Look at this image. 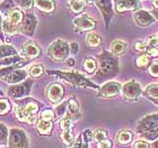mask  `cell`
<instances>
[{
    "label": "cell",
    "instance_id": "ba28073f",
    "mask_svg": "<svg viewBox=\"0 0 158 148\" xmlns=\"http://www.w3.org/2000/svg\"><path fill=\"white\" fill-rule=\"evenodd\" d=\"M34 81L32 79H28L24 83L19 84V85H13L8 89V95L12 97L15 100H22L27 96H29L31 88L33 86Z\"/></svg>",
    "mask_w": 158,
    "mask_h": 148
},
{
    "label": "cell",
    "instance_id": "9f6ffc18",
    "mask_svg": "<svg viewBox=\"0 0 158 148\" xmlns=\"http://www.w3.org/2000/svg\"><path fill=\"white\" fill-rule=\"evenodd\" d=\"M114 1H115V4L117 5V4H118V3H121V2H123V0H114Z\"/></svg>",
    "mask_w": 158,
    "mask_h": 148
},
{
    "label": "cell",
    "instance_id": "ffe728a7",
    "mask_svg": "<svg viewBox=\"0 0 158 148\" xmlns=\"http://www.w3.org/2000/svg\"><path fill=\"white\" fill-rule=\"evenodd\" d=\"M36 127L40 134L49 135L52 130V121H46L40 117L36 121Z\"/></svg>",
    "mask_w": 158,
    "mask_h": 148
},
{
    "label": "cell",
    "instance_id": "cb8c5ba5",
    "mask_svg": "<svg viewBox=\"0 0 158 148\" xmlns=\"http://www.w3.org/2000/svg\"><path fill=\"white\" fill-rule=\"evenodd\" d=\"M126 48H127V43L125 42L116 39V41H114L112 43L111 51L113 54H115L116 56H118L123 54V52L126 51Z\"/></svg>",
    "mask_w": 158,
    "mask_h": 148
},
{
    "label": "cell",
    "instance_id": "7c38bea8",
    "mask_svg": "<svg viewBox=\"0 0 158 148\" xmlns=\"http://www.w3.org/2000/svg\"><path fill=\"white\" fill-rule=\"evenodd\" d=\"M123 85L118 82L111 81L108 82L99 89L98 96L103 97V98H111L118 95V93L122 91Z\"/></svg>",
    "mask_w": 158,
    "mask_h": 148
},
{
    "label": "cell",
    "instance_id": "44dd1931",
    "mask_svg": "<svg viewBox=\"0 0 158 148\" xmlns=\"http://www.w3.org/2000/svg\"><path fill=\"white\" fill-rule=\"evenodd\" d=\"M36 7L46 13H52L56 8V3L53 0H34Z\"/></svg>",
    "mask_w": 158,
    "mask_h": 148
},
{
    "label": "cell",
    "instance_id": "9a60e30c",
    "mask_svg": "<svg viewBox=\"0 0 158 148\" xmlns=\"http://www.w3.org/2000/svg\"><path fill=\"white\" fill-rule=\"evenodd\" d=\"M41 53L42 49L40 48V47L36 43L32 41L25 43L24 46L22 47V56L27 60L38 57L39 56H41Z\"/></svg>",
    "mask_w": 158,
    "mask_h": 148
},
{
    "label": "cell",
    "instance_id": "816d5d0a",
    "mask_svg": "<svg viewBox=\"0 0 158 148\" xmlns=\"http://www.w3.org/2000/svg\"><path fill=\"white\" fill-rule=\"evenodd\" d=\"M152 14H153V16H154L156 19H158V9H154V10H153Z\"/></svg>",
    "mask_w": 158,
    "mask_h": 148
},
{
    "label": "cell",
    "instance_id": "6f0895ef",
    "mask_svg": "<svg viewBox=\"0 0 158 148\" xmlns=\"http://www.w3.org/2000/svg\"><path fill=\"white\" fill-rule=\"evenodd\" d=\"M67 1H68L69 3H70V4H71V3H73V2H75V1H78V0H67Z\"/></svg>",
    "mask_w": 158,
    "mask_h": 148
},
{
    "label": "cell",
    "instance_id": "11a10c76",
    "mask_svg": "<svg viewBox=\"0 0 158 148\" xmlns=\"http://www.w3.org/2000/svg\"><path fill=\"white\" fill-rule=\"evenodd\" d=\"M150 100L154 104H156V105H158V99H150Z\"/></svg>",
    "mask_w": 158,
    "mask_h": 148
},
{
    "label": "cell",
    "instance_id": "f6af8a7d",
    "mask_svg": "<svg viewBox=\"0 0 158 148\" xmlns=\"http://www.w3.org/2000/svg\"><path fill=\"white\" fill-rule=\"evenodd\" d=\"M112 146H113L112 141L108 140V139L104 140V141H102V142L98 143V144H97V148H112Z\"/></svg>",
    "mask_w": 158,
    "mask_h": 148
},
{
    "label": "cell",
    "instance_id": "e0dca14e",
    "mask_svg": "<svg viewBox=\"0 0 158 148\" xmlns=\"http://www.w3.org/2000/svg\"><path fill=\"white\" fill-rule=\"evenodd\" d=\"M80 111H79V104L75 98H70L67 100V112L65 116L72 122L80 118Z\"/></svg>",
    "mask_w": 158,
    "mask_h": 148
},
{
    "label": "cell",
    "instance_id": "5bb4252c",
    "mask_svg": "<svg viewBox=\"0 0 158 148\" xmlns=\"http://www.w3.org/2000/svg\"><path fill=\"white\" fill-rule=\"evenodd\" d=\"M47 98L52 104L60 103L63 98V88L57 83H52L47 89Z\"/></svg>",
    "mask_w": 158,
    "mask_h": 148
},
{
    "label": "cell",
    "instance_id": "680465c9",
    "mask_svg": "<svg viewBox=\"0 0 158 148\" xmlns=\"http://www.w3.org/2000/svg\"><path fill=\"white\" fill-rule=\"evenodd\" d=\"M157 37H158V35H157Z\"/></svg>",
    "mask_w": 158,
    "mask_h": 148
},
{
    "label": "cell",
    "instance_id": "db71d44e",
    "mask_svg": "<svg viewBox=\"0 0 158 148\" xmlns=\"http://www.w3.org/2000/svg\"><path fill=\"white\" fill-rule=\"evenodd\" d=\"M152 4L158 9V0H152Z\"/></svg>",
    "mask_w": 158,
    "mask_h": 148
},
{
    "label": "cell",
    "instance_id": "7a4b0ae2",
    "mask_svg": "<svg viewBox=\"0 0 158 148\" xmlns=\"http://www.w3.org/2000/svg\"><path fill=\"white\" fill-rule=\"evenodd\" d=\"M135 131L147 141H156L158 138V113H151L137 121Z\"/></svg>",
    "mask_w": 158,
    "mask_h": 148
},
{
    "label": "cell",
    "instance_id": "f1b7e54d",
    "mask_svg": "<svg viewBox=\"0 0 158 148\" xmlns=\"http://www.w3.org/2000/svg\"><path fill=\"white\" fill-rule=\"evenodd\" d=\"M92 139L98 144V143L108 139V132L103 128H98L92 132Z\"/></svg>",
    "mask_w": 158,
    "mask_h": 148
},
{
    "label": "cell",
    "instance_id": "277c9868",
    "mask_svg": "<svg viewBox=\"0 0 158 148\" xmlns=\"http://www.w3.org/2000/svg\"><path fill=\"white\" fill-rule=\"evenodd\" d=\"M51 75H54L60 79H63L69 83H71L72 85L77 86V87H82V88H92L98 90L99 87L95 85L93 82L88 80L86 77H84L81 73L78 71H58V70H51L47 71Z\"/></svg>",
    "mask_w": 158,
    "mask_h": 148
},
{
    "label": "cell",
    "instance_id": "60d3db41",
    "mask_svg": "<svg viewBox=\"0 0 158 148\" xmlns=\"http://www.w3.org/2000/svg\"><path fill=\"white\" fill-rule=\"evenodd\" d=\"M148 73L153 77H158V61L152 63L151 65L148 67Z\"/></svg>",
    "mask_w": 158,
    "mask_h": 148
},
{
    "label": "cell",
    "instance_id": "8d00e7d4",
    "mask_svg": "<svg viewBox=\"0 0 158 148\" xmlns=\"http://www.w3.org/2000/svg\"><path fill=\"white\" fill-rule=\"evenodd\" d=\"M149 64V57L147 54H142L136 59V66L139 68H144Z\"/></svg>",
    "mask_w": 158,
    "mask_h": 148
},
{
    "label": "cell",
    "instance_id": "4316f807",
    "mask_svg": "<svg viewBox=\"0 0 158 148\" xmlns=\"http://www.w3.org/2000/svg\"><path fill=\"white\" fill-rule=\"evenodd\" d=\"M82 65H83L84 70H85L89 74L94 73L98 69V67H97V61L94 58H92V57L86 58L85 60L83 61Z\"/></svg>",
    "mask_w": 158,
    "mask_h": 148
},
{
    "label": "cell",
    "instance_id": "ab89813d",
    "mask_svg": "<svg viewBox=\"0 0 158 148\" xmlns=\"http://www.w3.org/2000/svg\"><path fill=\"white\" fill-rule=\"evenodd\" d=\"M10 111V104L6 100L0 101V115H5Z\"/></svg>",
    "mask_w": 158,
    "mask_h": 148
},
{
    "label": "cell",
    "instance_id": "4dcf8cb0",
    "mask_svg": "<svg viewBox=\"0 0 158 148\" xmlns=\"http://www.w3.org/2000/svg\"><path fill=\"white\" fill-rule=\"evenodd\" d=\"M144 94L149 99H158V84H149L144 90Z\"/></svg>",
    "mask_w": 158,
    "mask_h": 148
},
{
    "label": "cell",
    "instance_id": "83f0119b",
    "mask_svg": "<svg viewBox=\"0 0 158 148\" xmlns=\"http://www.w3.org/2000/svg\"><path fill=\"white\" fill-rule=\"evenodd\" d=\"M117 140L121 144H128L132 140V133L130 130H121L117 135Z\"/></svg>",
    "mask_w": 158,
    "mask_h": 148
},
{
    "label": "cell",
    "instance_id": "3957f363",
    "mask_svg": "<svg viewBox=\"0 0 158 148\" xmlns=\"http://www.w3.org/2000/svg\"><path fill=\"white\" fill-rule=\"evenodd\" d=\"M118 72V61L115 54L103 51L98 56V77L114 76Z\"/></svg>",
    "mask_w": 158,
    "mask_h": 148
},
{
    "label": "cell",
    "instance_id": "2e32d148",
    "mask_svg": "<svg viewBox=\"0 0 158 148\" xmlns=\"http://www.w3.org/2000/svg\"><path fill=\"white\" fill-rule=\"evenodd\" d=\"M135 24L139 27H147L155 22V18L149 12L144 10H137L133 15Z\"/></svg>",
    "mask_w": 158,
    "mask_h": 148
},
{
    "label": "cell",
    "instance_id": "681fc988",
    "mask_svg": "<svg viewBox=\"0 0 158 148\" xmlns=\"http://www.w3.org/2000/svg\"><path fill=\"white\" fill-rule=\"evenodd\" d=\"M66 64L68 66H73L74 64H75V60H74V58H67L66 59Z\"/></svg>",
    "mask_w": 158,
    "mask_h": 148
},
{
    "label": "cell",
    "instance_id": "5b68a950",
    "mask_svg": "<svg viewBox=\"0 0 158 148\" xmlns=\"http://www.w3.org/2000/svg\"><path fill=\"white\" fill-rule=\"evenodd\" d=\"M27 62L28 61H23L18 63L17 65L15 64V65L9 66L7 68H1V70H0V78H1V80L11 84H16L24 81L28 75V72L26 70H23V69H18L17 67L21 66Z\"/></svg>",
    "mask_w": 158,
    "mask_h": 148
},
{
    "label": "cell",
    "instance_id": "603a6c76",
    "mask_svg": "<svg viewBox=\"0 0 158 148\" xmlns=\"http://www.w3.org/2000/svg\"><path fill=\"white\" fill-rule=\"evenodd\" d=\"M2 30L7 35H14L20 32V26L12 24L7 18L2 16Z\"/></svg>",
    "mask_w": 158,
    "mask_h": 148
},
{
    "label": "cell",
    "instance_id": "7bdbcfd3",
    "mask_svg": "<svg viewBox=\"0 0 158 148\" xmlns=\"http://www.w3.org/2000/svg\"><path fill=\"white\" fill-rule=\"evenodd\" d=\"M146 53L148 56H152V57H156L158 56V47H148L146 48Z\"/></svg>",
    "mask_w": 158,
    "mask_h": 148
},
{
    "label": "cell",
    "instance_id": "74e56055",
    "mask_svg": "<svg viewBox=\"0 0 158 148\" xmlns=\"http://www.w3.org/2000/svg\"><path fill=\"white\" fill-rule=\"evenodd\" d=\"M71 6V10L74 13H81L84 9H85V3L78 0V1H75L70 4Z\"/></svg>",
    "mask_w": 158,
    "mask_h": 148
},
{
    "label": "cell",
    "instance_id": "7dc6e473",
    "mask_svg": "<svg viewBox=\"0 0 158 148\" xmlns=\"http://www.w3.org/2000/svg\"><path fill=\"white\" fill-rule=\"evenodd\" d=\"M135 48L138 51H146L147 48V43H143V42H137L135 43Z\"/></svg>",
    "mask_w": 158,
    "mask_h": 148
},
{
    "label": "cell",
    "instance_id": "f907efd6",
    "mask_svg": "<svg viewBox=\"0 0 158 148\" xmlns=\"http://www.w3.org/2000/svg\"><path fill=\"white\" fill-rule=\"evenodd\" d=\"M150 148H158V140L153 142L152 144L150 145Z\"/></svg>",
    "mask_w": 158,
    "mask_h": 148
},
{
    "label": "cell",
    "instance_id": "ee69618b",
    "mask_svg": "<svg viewBox=\"0 0 158 148\" xmlns=\"http://www.w3.org/2000/svg\"><path fill=\"white\" fill-rule=\"evenodd\" d=\"M147 46L158 47V37H156V36L149 37V39H148V41H147Z\"/></svg>",
    "mask_w": 158,
    "mask_h": 148
},
{
    "label": "cell",
    "instance_id": "f35d334b",
    "mask_svg": "<svg viewBox=\"0 0 158 148\" xmlns=\"http://www.w3.org/2000/svg\"><path fill=\"white\" fill-rule=\"evenodd\" d=\"M41 117L44 118V120H46V121H52L56 118V113H54V111L46 110L42 113Z\"/></svg>",
    "mask_w": 158,
    "mask_h": 148
},
{
    "label": "cell",
    "instance_id": "b9f144b4",
    "mask_svg": "<svg viewBox=\"0 0 158 148\" xmlns=\"http://www.w3.org/2000/svg\"><path fill=\"white\" fill-rule=\"evenodd\" d=\"M14 1H15V0H5V1H2V3H1L2 12H4L5 10L11 9L14 6Z\"/></svg>",
    "mask_w": 158,
    "mask_h": 148
},
{
    "label": "cell",
    "instance_id": "6da1fadb",
    "mask_svg": "<svg viewBox=\"0 0 158 148\" xmlns=\"http://www.w3.org/2000/svg\"><path fill=\"white\" fill-rule=\"evenodd\" d=\"M15 102H16V106L14 108V113L18 120L20 121L28 123L35 121L41 105L36 100L29 98L16 100Z\"/></svg>",
    "mask_w": 158,
    "mask_h": 148
},
{
    "label": "cell",
    "instance_id": "e575fe53",
    "mask_svg": "<svg viewBox=\"0 0 158 148\" xmlns=\"http://www.w3.org/2000/svg\"><path fill=\"white\" fill-rule=\"evenodd\" d=\"M9 133L10 132H8V128L5 126L4 123H0V144L2 146L8 142L7 140H8Z\"/></svg>",
    "mask_w": 158,
    "mask_h": 148
},
{
    "label": "cell",
    "instance_id": "52a82bcc",
    "mask_svg": "<svg viewBox=\"0 0 158 148\" xmlns=\"http://www.w3.org/2000/svg\"><path fill=\"white\" fill-rule=\"evenodd\" d=\"M29 140L24 130L20 128H12L9 133V148H28Z\"/></svg>",
    "mask_w": 158,
    "mask_h": 148
},
{
    "label": "cell",
    "instance_id": "4fadbf2b",
    "mask_svg": "<svg viewBox=\"0 0 158 148\" xmlns=\"http://www.w3.org/2000/svg\"><path fill=\"white\" fill-rule=\"evenodd\" d=\"M96 5L100 10L104 20H105L106 28L108 29L114 15L112 0H96Z\"/></svg>",
    "mask_w": 158,
    "mask_h": 148
},
{
    "label": "cell",
    "instance_id": "d590c367",
    "mask_svg": "<svg viewBox=\"0 0 158 148\" xmlns=\"http://www.w3.org/2000/svg\"><path fill=\"white\" fill-rule=\"evenodd\" d=\"M17 5H19L20 7L24 10H30L32 9L33 5L35 4L34 0H15Z\"/></svg>",
    "mask_w": 158,
    "mask_h": 148
},
{
    "label": "cell",
    "instance_id": "9c48e42d",
    "mask_svg": "<svg viewBox=\"0 0 158 148\" xmlns=\"http://www.w3.org/2000/svg\"><path fill=\"white\" fill-rule=\"evenodd\" d=\"M122 93L126 99L132 101V100H136L141 95L142 89L139 83H137L135 80H131L123 85Z\"/></svg>",
    "mask_w": 158,
    "mask_h": 148
},
{
    "label": "cell",
    "instance_id": "d6986e66",
    "mask_svg": "<svg viewBox=\"0 0 158 148\" xmlns=\"http://www.w3.org/2000/svg\"><path fill=\"white\" fill-rule=\"evenodd\" d=\"M91 139H92V132L89 130H86L83 131L82 135L76 138V140L74 141V143L69 148H89L88 145Z\"/></svg>",
    "mask_w": 158,
    "mask_h": 148
},
{
    "label": "cell",
    "instance_id": "836d02e7",
    "mask_svg": "<svg viewBox=\"0 0 158 148\" xmlns=\"http://www.w3.org/2000/svg\"><path fill=\"white\" fill-rule=\"evenodd\" d=\"M66 112H67V101L63 102V103H60L59 105H57L56 107V109H54L56 120H57V118L61 117H64V116H65Z\"/></svg>",
    "mask_w": 158,
    "mask_h": 148
},
{
    "label": "cell",
    "instance_id": "f5cc1de1",
    "mask_svg": "<svg viewBox=\"0 0 158 148\" xmlns=\"http://www.w3.org/2000/svg\"><path fill=\"white\" fill-rule=\"evenodd\" d=\"M84 2L87 4H93V3H96V0H84Z\"/></svg>",
    "mask_w": 158,
    "mask_h": 148
},
{
    "label": "cell",
    "instance_id": "8fae6325",
    "mask_svg": "<svg viewBox=\"0 0 158 148\" xmlns=\"http://www.w3.org/2000/svg\"><path fill=\"white\" fill-rule=\"evenodd\" d=\"M37 18L34 14L27 13L24 15V19L20 25V32L24 35H27L29 37H32L35 34L37 28Z\"/></svg>",
    "mask_w": 158,
    "mask_h": 148
},
{
    "label": "cell",
    "instance_id": "8992f818",
    "mask_svg": "<svg viewBox=\"0 0 158 148\" xmlns=\"http://www.w3.org/2000/svg\"><path fill=\"white\" fill-rule=\"evenodd\" d=\"M70 51V43L63 39H56L48 48V56L53 61H64Z\"/></svg>",
    "mask_w": 158,
    "mask_h": 148
},
{
    "label": "cell",
    "instance_id": "1f68e13d",
    "mask_svg": "<svg viewBox=\"0 0 158 148\" xmlns=\"http://www.w3.org/2000/svg\"><path fill=\"white\" fill-rule=\"evenodd\" d=\"M25 61V58L23 56H10V57H6V58H3L1 59V65H15V63H20V62H23Z\"/></svg>",
    "mask_w": 158,
    "mask_h": 148
},
{
    "label": "cell",
    "instance_id": "ac0fdd59",
    "mask_svg": "<svg viewBox=\"0 0 158 148\" xmlns=\"http://www.w3.org/2000/svg\"><path fill=\"white\" fill-rule=\"evenodd\" d=\"M140 8L139 0H123V2L116 5V11L117 12H125L130 11V10H135L137 11Z\"/></svg>",
    "mask_w": 158,
    "mask_h": 148
},
{
    "label": "cell",
    "instance_id": "bcb514c9",
    "mask_svg": "<svg viewBox=\"0 0 158 148\" xmlns=\"http://www.w3.org/2000/svg\"><path fill=\"white\" fill-rule=\"evenodd\" d=\"M133 148H150V147H149V144H148L146 141L138 140V141L135 142V144H133Z\"/></svg>",
    "mask_w": 158,
    "mask_h": 148
},
{
    "label": "cell",
    "instance_id": "484cf974",
    "mask_svg": "<svg viewBox=\"0 0 158 148\" xmlns=\"http://www.w3.org/2000/svg\"><path fill=\"white\" fill-rule=\"evenodd\" d=\"M59 138L60 140L67 146H70L74 143V135L71 130H62L59 133Z\"/></svg>",
    "mask_w": 158,
    "mask_h": 148
},
{
    "label": "cell",
    "instance_id": "7402d4cb",
    "mask_svg": "<svg viewBox=\"0 0 158 148\" xmlns=\"http://www.w3.org/2000/svg\"><path fill=\"white\" fill-rule=\"evenodd\" d=\"M7 19L14 25L20 26L24 19V14L19 9H12L8 12Z\"/></svg>",
    "mask_w": 158,
    "mask_h": 148
},
{
    "label": "cell",
    "instance_id": "d4e9b609",
    "mask_svg": "<svg viewBox=\"0 0 158 148\" xmlns=\"http://www.w3.org/2000/svg\"><path fill=\"white\" fill-rule=\"evenodd\" d=\"M101 37L96 33H89L86 37V43L89 47H98L101 44Z\"/></svg>",
    "mask_w": 158,
    "mask_h": 148
},
{
    "label": "cell",
    "instance_id": "c3c4849f",
    "mask_svg": "<svg viewBox=\"0 0 158 148\" xmlns=\"http://www.w3.org/2000/svg\"><path fill=\"white\" fill-rule=\"evenodd\" d=\"M78 49H79V46H78L77 43L73 42V43H70V51H71V53H74V54L77 53Z\"/></svg>",
    "mask_w": 158,
    "mask_h": 148
},
{
    "label": "cell",
    "instance_id": "d6a6232c",
    "mask_svg": "<svg viewBox=\"0 0 158 148\" xmlns=\"http://www.w3.org/2000/svg\"><path fill=\"white\" fill-rule=\"evenodd\" d=\"M44 69L42 64H34L29 68V74L31 77H40L44 73Z\"/></svg>",
    "mask_w": 158,
    "mask_h": 148
},
{
    "label": "cell",
    "instance_id": "30bf717a",
    "mask_svg": "<svg viewBox=\"0 0 158 148\" xmlns=\"http://www.w3.org/2000/svg\"><path fill=\"white\" fill-rule=\"evenodd\" d=\"M73 25L76 33L86 32V31H91V30H93L96 27V21L89 16H87V15L83 14L74 19Z\"/></svg>",
    "mask_w": 158,
    "mask_h": 148
},
{
    "label": "cell",
    "instance_id": "f546056e",
    "mask_svg": "<svg viewBox=\"0 0 158 148\" xmlns=\"http://www.w3.org/2000/svg\"><path fill=\"white\" fill-rule=\"evenodd\" d=\"M17 51L10 44H2L1 46V59L17 56Z\"/></svg>",
    "mask_w": 158,
    "mask_h": 148
}]
</instances>
